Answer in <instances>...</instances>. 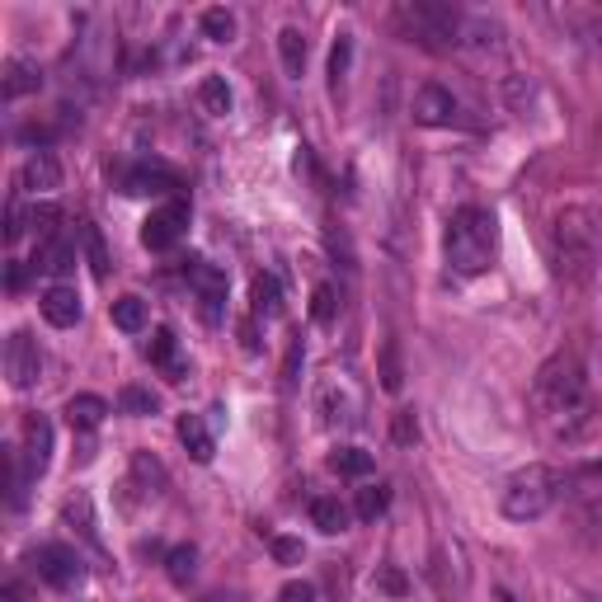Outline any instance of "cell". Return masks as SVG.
I'll return each instance as SVG.
<instances>
[{"label": "cell", "mask_w": 602, "mask_h": 602, "mask_svg": "<svg viewBox=\"0 0 602 602\" xmlns=\"http://www.w3.org/2000/svg\"><path fill=\"white\" fill-rule=\"evenodd\" d=\"M532 400H537V414L561 438L584 434L593 419V386H589V372H584L579 353L547 358L537 372V381H532Z\"/></svg>", "instance_id": "6da1fadb"}, {"label": "cell", "mask_w": 602, "mask_h": 602, "mask_svg": "<svg viewBox=\"0 0 602 602\" xmlns=\"http://www.w3.org/2000/svg\"><path fill=\"white\" fill-rule=\"evenodd\" d=\"M602 260V222L593 208L569 203L551 222V268L565 283H589Z\"/></svg>", "instance_id": "7a4b0ae2"}, {"label": "cell", "mask_w": 602, "mask_h": 602, "mask_svg": "<svg viewBox=\"0 0 602 602\" xmlns=\"http://www.w3.org/2000/svg\"><path fill=\"white\" fill-rule=\"evenodd\" d=\"M565 494V476L555 466H523L513 471V476L504 480V490H499V509H504L509 523H537L547 518V513L561 504Z\"/></svg>", "instance_id": "3957f363"}, {"label": "cell", "mask_w": 602, "mask_h": 602, "mask_svg": "<svg viewBox=\"0 0 602 602\" xmlns=\"http://www.w3.org/2000/svg\"><path fill=\"white\" fill-rule=\"evenodd\" d=\"M499 250V222L485 208H462L448 222V264L456 274H485Z\"/></svg>", "instance_id": "277c9868"}, {"label": "cell", "mask_w": 602, "mask_h": 602, "mask_svg": "<svg viewBox=\"0 0 602 602\" xmlns=\"http://www.w3.org/2000/svg\"><path fill=\"white\" fill-rule=\"evenodd\" d=\"M28 565H34V575L42 584H52V589H76V584L85 579V561L71 547H62V541L38 547L34 555H28Z\"/></svg>", "instance_id": "5b68a950"}, {"label": "cell", "mask_w": 602, "mask_h": 602, "mask_svg": "<svg viewBox=\"0 0 602 602\" xmlns=\"http://www.w3.org/2000/svg\"><path fill=\"white\" fill-rule=\"evenodd\" d=\"M5 377L14 391H28V386H38L42 377V349L34 335H24V329H14L5 339Z\"/></svg>", "instance_id": "8992f818"}, {"label": "cell", "mask_w": 602, "mask_h": 602, "mask_svg": "<svg viewBox=\"0 0 602 602\" xmlns=\"http://www.w3.org/2000/svg\"><path fill=\"white\" fill-rule=\"evenodd\" d=\"M184 226H189V203H184V198H170V203H161L147 222H141V246L170 250L184 236Z\"/></svg>", "instance_id": "52a82bcc"}, {"label": "cell", "mask_w": 602, "mask_h": 602, "mask_svg": "<svg viewBox=\"0 0 602 602\" xmlns=\"http://www.w3.org/2000/svg\"><path fill=\"white\" fill-rule=\"evenodd\" d=\"M14 462H20L24 480H38L42 471H48V462H52V424L42 419V414H28V419H24V448L14 452Z\"/></svg>", "instance_id": "ba28073f"}, {"label": "cell", "mask_w": 602, "mask_h": 602, "mask_svg": "<svg viewBox=\"0 0 602 602\" xmlns=\"http://www.w3.org/2000/svg\"><path fill=\"white\" fill-rule=\"evenodd\" d=\"M565 494H569V504H575V513L584 523L602 527V462L575 471V476L565 480Z\"/></svg>", "instance_id": "9c48e42d"}, {"label": "cell", "mask_w": 602, "mask_h": 602, "mask_svg": "<svg viewBox=\"0 0 602 602\" xmlns=\"http://www.w3.org/2000/svg\"><path fill=\"white\" fill-rule=\"evenodd\" d=\"M462 118V104H456L452 90H442V85H424L419 95H414V123L424 127H452Z\"/></svg>", "instance_id": "30bf717a"}, {"label": "cell", "mask_w": 602, "mask_h": 602, "mask_svg": "<svg viewBox=\"0 0 602 602\" xmlns=\"http://www.w3.org/2000/svg\"><path fill=\"white\" fill-rule=\"evenodd\" d=\"M189 283L198 288V301H203L208 321H222V301H226V274L222 268L203 264V260H189Z\"/></svg>", "instance_id": "8fae6325"}, {"label": "cell", "mask_w": 602, "mask_h": 602, "mask_svg": "<svg viewBox=\"0 0 602 602\" xmlns=\"http://www.w3.org/2000/svg\"><path fill=\"white\" fill-rule=\"evenodd\" d=\"M118 184H123V193H155V198H170L179 189V179L165 165H133L118 175Z\"/></svg>", "instance_id": "7c38bea8"}, {"label": "cell", "mask_w": 602, "mask_h": 602, "mask_svg": "<svg viewBox=\"0 0 602 602\" xmlns=\"http://www.w3.org/2000/svg\"><path fill=\"white\" fill-rule=\"evenodd\" d=\"M38 85H42V71H38V62H28V57H10L5 71H0L5 104H14V99H24V95H38Z\"/></svg>", "instance_id": "4fadbf2b"}, {"label": "cell", "mask_w": 602, "mask_h": 602, "mask_svg": "<svg viewBox=\"0 0 602 602\" xmlns=\"http://www.w3.org/2000/svg\"><path fill=\"white\" fill-rule=\"evenodd\" d=\"M38 306H42V321L57 325V329H71L80 321V297H76V288H66V283H52Z\"/></svg>", "instance_id": "5bb4252c"}, {"label": "cell", "mask_w": 602, "mask_h": 602, "mask_svg": "<svg viewBox=\"0 0 602 602\" xmlns=\"http://www.w3.org/2000/svg\"><path fill=\"white\" fill-rule=\"evenodd\" d=\"M57 184H62V165H57V155L52 151H34L24 161V170H20V189H28V193H52Z\"/></svg>", "instance_id": "9a60e30c"}, {"label": "cell", "mask_w": 602, "mask_h": 602, "mask_svg": "<svg viewBox=\"0 0 602 602\" xmlns=\"http://www.w3.org/2000/svg\"><path fill=\"white\" fill-rule=\"evenodd\" d=\"M147 353H151V363L161 367L170 381H184V372H189V363L179 358V339H175V329H155Z\"/></svg>", "instance_id": "2e32d148"}, {"label": "cell", "mask_w": 602, "mask_h": 602, "mask_svg": "<svg viewBox=\"0 0 602 602\" xmlns=\"http://www.w3.org/2000/svg\"><path fill=\"white\" fill-rule=\"evenodd\" d=\"M71 264H76V246H66L62 236H52V240H38V254H34V274L62 278Z\"/></svg>", "instance_id": "e0dca14e"}, {"label": "cell", "mask_w": 602, "mask_h": 602, "mask_svg": "<svg viewBox=\"0 0 602 602\" xmlns=\"http://www.w3.org/2000/svg\"><path fill=\"white\" fill-rule=\"evenodd\" d=\"M62 518L76 527L85 547H95V551H104V541H99V523H95V504H90V494H71L66 499V509H62Z\"/></svg>", "instance_id": "ac0fdd59"}, {"label": "cell", "mask_w": 602, "mask_h": 602, "mask_svg": "<svg viewBox=\"0 0 602 602\" xmlns=\"http://www.w3.org/2000/svg\"><path fill=\"white\" fill-rule=\"evenodd\" d=\"M104 414H109V400L104 396H71V405H66V419L71 428H80V434H95L99 424H104Z\"/></svg>", "instance_id": "d6986e66"}, {"label": "cell", "mask_w": 602, "mask_h": 602, "mask_svg": "<svg viewBox=\"0 0 602 602\" xmlns=\"http://www.w3.org/2000/svg\"><path fill=\"white\" fill-rule=\"evenodd\" d=\"M179 442L189 448L193 462H212V452H217V438H212V428L198 414H184L179 419Z\"/></svg>", "instance_id": "ffe728a7"}, {"label": "cell", "mask_w": 602, "mask_h": 602, "mask_svg": "<svg viewBox=\"0 0 602 602\" xmlns=\"http://www.w3.org/2000/svg\"><path fill=\"white\" fill-rule=\"evenodd\" d=\"M311 523L321 527L325 537H335V532H343V527H349V509H343L339 499L321 494V499H311Z\"/></svg>", "instance_id": "44dd1931"}, {"label": "cell", "mask_w": 602, "mask_h": 602, "mask_svg": "<svg viewBox=\"0 0 602 602\" xmlns=\"http://www.w3.org/2000/svg\"><path fill=\"white\" fill-rule=\"evenodd\" d=\"M278 57H283V71L288 76H301V66H306V34L301 28H278Z\"/></svg>", "instance_id": "7402d4cb"}, {"label": "cell", "mask_w": 602, "mask_h": 602, "mask_svg": "<svg viewBox=\"0 0 602 602\" xmlns=\"http://www.w3.org/2000/svg\"><path fill=\"white\" fill-rule=\"evenodd\" d=\"M133 480H137L147 494H161L165 485H170V480H165V466L155 462L151 452H133Z\"/></svg>", "instance_id": "603a6c76"}, {"label": "cell", "mask_w": 602, "mask_h": 602, "mask_svg": "<svg viewBox=\"0 0 602 602\" xmlns=\"http://www.w3.org/2000/svg\"><path fill=\"white\" fill-rule=\"evenodd\" d=\"M329 471H335V476L363 480V476H372V456L363 448H339V452H329Z\"/></svg>", "instance_id": "cb8c5ba5"}, {"label": "cell", "mask_w": 602, "mask_h": 602, "mask_svg": "<svg viewBox=\"0 0 602 602\" xmlns=\"http://www.w3.org/2000/svg\"><path fill=\"white\" fill-rule=\"evenodd\" d=\"M113 325H118L123 335L147 329V301H141V297H118V301H113Z\"/></svg>", "instance_id": "d4e9b609"}, {"label": "cell", "mask_w": 602, "mask_h": 602, "mask_svg": "<svg viewBox=\"0 0 602 602\" xmlns=\"http://www.w3.org/2000/svg\"><path fill=\"white\" fill-rule=\"evenodd\" d=\"M278 311H283L278 278L274 274H260V278H254V315H260V321H274Z\"/></svg>", "instance_id": "484cf974"}, {"label": "cell", "mask_w": 602, "mask_h": 602, "mask_svg": "<svg viewBox=\"0 0 602 602\" xmlns=\"http://www.w3.org/2000/svg\"><path fill=\"white\" fill-rule=\"evenodd\" d=\"M165 569H170V584L189 589L193 575H198V551H193V547H175V551L165 555Z\"/></svg>", "instance_id": "4316f807"}, {"label": "cell", "mask_w": 602, "mask_h": 602, "mask_svg": "<svg viewBox=\"0 0 602 602\" xmlns=\"http://www.w3.org/2000/svg\"><path fill=\"white\" fill-rule=\"evenodd\" d=\"M80 246H85V260H90V268H95L99 278H104L109 274V250H104V236H99L95 222L80 226Z\"/></svg>", "instance_id": "83f0119b"}, {"label": "cell", "mask_w": 602, "mask_h": 602, "mask_svg": "<svg viewBox=\"0 0 602 602\" xmlns=\"http://www.w3.org/2000/svg\"><path fill=\"white\" fill-rule=\"evenodd\" d=\"M203 34L212 38V42H231L236 38V14L231 10H222V5H212V10H203Z\"/></svg>", "instance_id": "f1b7e54d"}, {"label": "cell", "mask_w": 602, "mask_h": 602, "mask_svg": "<svg viewBox=\"0 0 602 602\" xmlns=\"http://www.w3.org/2000/svg\"><path fill=\"white\" fill-rule=\"evenodd\" d=\"M386 504H391V490H386V485H363V490H358V518L363 523H372V518H381L386 513Z\"/></svg>", "instance_id": "f546056e"}, {"label": "cell", "mask_w": 602, "mask_h": 602, "mask_svg": "<svg viewBox=\"0 0 602 602\" xmlns=\"http://www.w3.org/2000/svg\"><path fill=\"white\" fill-rule=\"evenodd\" d=\"M198 99H203L208 113H231V85H226L222 76H208L203 85H198Z\"/></svg>", "instance_id": "4dcf8cb0"}, {"label": "cell", "mask_w": 602, "mask_h": 602, "mask_svg": "<svg viewBox=\"0 0 602 602\" xmlns=\"http://www.w3.org/2000/svg\"><path fill=\"white\" fill-rule=\"evenodd\" d=\"M349 62H353V38H349V34H339L335 52H329V80H335V90H339V80L349 76Z\"/></svg>", "instance_id": "1f68e13d"}, {"label": "cell", "mask_w": 602, "mask_h": 602, "mask_svg": "<svg viewBox=\"0 0 602 602\" xmlns=\"http://www.w3.org/2000/svg\"><path fill=\"white\" fill-rule=\"evenodd\" d=\"M118 405H123V414H155V396L141 391V386H123Z\"/></svg>", "instance_id": "d6a6232c"}, {"label": "cell", "mask_w": 602, "mask_h": 602, "mask_svg": "<svg viewBox=\"0 0 602 602\" xmlns=\"http://www.w3.org/2000/svg\"><path fill=\"white\" fill-rule=\"evenodd\" d=\"M57 222H62V208H52V203H38L34 212H28V226H38L42 240L57 236Z\"/></svg>", "instance_id": "836d02e7"}, {"label": "cell", "mask_w": 602, "mask_h": 602, "mask_svg": "<svg viewBox=\"0 0 602 602\" xmlns=\"http://www.w3.org/2000/svg\"><path fill=\"white\" fill-rule=\"evenodd\" d=\"M381 386L386 391H400V386H405V377H400V353H396V343H386L381 349Z\"/></svg>", "instance_id": "e575fe53"}, {"label": "cell", "mask_w": 602, "mask_h": 602, "mask_svg": "<svg viewBox=\"0 0 602 602\" xmlns=\"http://www.w3.org/2000/svg\"><path fill=\"white\" fill-rule=\"evenodd\" d=\"M372 584H377L381 593H391V598H405V589H410V584H405V575H400V569H391V565H386V569H377V579H372Z\"/></svg>", "instance_id": "d590c367"}, {"label": "cell", "mask_w": 602, "mask_h": 602, "mask_svg": "<svg viewBox=\"0 0 602 602\" xmlns=\"http://www.w3.org/2000/svg\"><path fill=\"white\" fill-rule=\"evenodd\" d=\"M311 315H315L321 325L335 321V288H315V297H311Z\"/></svg>", "instance_id": "8d00e7d4"}, {"label": "cell", "mask_w": 602, "mask_h": 602, "mask_svg": "<svg viewBox=\"0 0 602 602\" xmlns=\"http://www.w3.org/2000/svg\"><path fill=\"white\" fill-rule=\"evenodd\" d=\"M24 231H28V212L20 203H10L5 208V240H20Z\"/></svg>", "instance_id": "74e56055"}, {"label": "cell", "mask_w": 602, "mask_h": 602, "mask_svg": "<svg viewBox=\"0 0 602 602\" xmlns=\"http://www.w3.org/2000/svg\"><path fill=\"white\" fill-rule=\"evenodd\" d=\"M278 602H315V589H311V584H301V579H292V584H283V589H278Z\"/></svg>", "instance_id": "f35d334b"}, {"label": "cell", "mask_w": 602, "mask_h": 602, "mask_svg": "<svg viewBox=\"0 0 602 602\" xmlns=\"http://www.w3.org/2000/svg\"><path fill=\"white\" fill-rule=\"evenodd\" d=\"M274 555H278V565H297V561H301V541L278 537V541H274Z\"/></svg>", "instance_id": "ab89813d"}, {"label": "cell", "mask_w": 602, "mask_h": 602, "mask_svg": "<svg viewBox=\"0 0 602 602\" xmlns=\"http://www.w3.org/2000/svg\"><path fill=\"white\" fill-rule=\"evenodd\" d=\"M5 288H10V292H20V288H24V264H10V274H5Z\"/></svg>", "instance_id": "60d3db41"}, {"label": "cell", "mask_w": 602, "mask_h": 602, "mask_svg": "<svg viewBox=\"0 0 602 602\" xmlns=\"http://www.w3.org/2000/svg\"><path fill=\"white\" fill-rule=\"evenodd\" d=\"M396 438H400V442H410V438H414V424H410V414H400V419H396Z\"/></svg>", "instance_id": "b9f144b4"}, {"label": "cell", "mask_w": 602, "mask_h": 602, "mask_svg": "<svg viewBox=\"0 0 602 602\" xmlns=\"http://www.w3.org/2000/svg\"><path fill=\"white\" fill-rule=\"evenodd\" d=\"M0 602H24V593H20V584H5V589H0Z\"/></svg>", "instance_id": "7bdbcfd3"}]
</instances>
